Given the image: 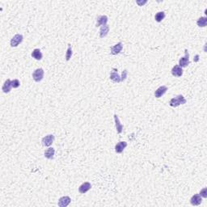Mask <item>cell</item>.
<instances>
[{"instance_id":"cell-18","label":"cell","mask_w":207,"mask_h":207,"mask_svg":"<svg viewBox=\"0 0 207 207\" xmlns=\"http://www.w3.org/2000/svg\"><path fill=\"white\" fill-rule=\"evenodd\" d=\"M31 55H32V57L33 58L37 60V61H40V60H41L43 58L42 53L40 52V50H39V49H35V50H33Z\"/></svg>"},{"instance_id":"cell-26","label":"cell","mask_w":207,"mask_h":207,"mask_svg":"<svg viewBox=\"0 0 207 207\" xmlns=\"http://www.w3.org/2000/svg\"><path fill=\"white\" fill-rule=\"evenodd\" d=\"M147 3V1H144V2H140V1H137V3H138V4L139 6H141V7H142V5H144V4H145V3Z\"/></svg>"},{"instance_id":"cell-14","label":"cell","mask_w":207,"mask_h":207,"mask_svg":"<svg viewBox=\"0 0 207 207\" xmlns=\"http://www.w3.org/2000/svg\"><path fill=\"white\" fill-rule=\"evenodd\" d=\"M91 189H92V184H91V183H89V182H84V183H82V184L80 186V188H79V192H80V194H86L87 192L89 191Z\"/></svg>"},{"instance_id":"cell-11","label":"cell","mask_w":207,"mask_h":207,"mask_svg":"<svg viewBox=\"0 0 207 207\" xmlns=\"http://www.w3.org/2000/svg\"><path fill=\"white\" fill-rule=\"evenodd\" d=\"M202 197L200 196L199 194H194V196H192L191 199H190V203H191L193 206H197L199 205L202 204Z\"/></svg>"},{"instance_id":"cell-10","label":"cell","mask_w":207,"mask_h":207,"mask_svg":"<svg viewBox=\"0 0 207 207\" xmlns=\"http://www.w3.org/2000/svg\"><path fill=\"white\" fill-rule=\"evenodd\" d=\"M167 86H160V87L157 88L156 90H155V92H154V96H155V98H160V97H162L165 93L167 92Z\"/></svg>"},{"instance_id":"cell-23","label":"cell","mask_w":207,"mask_h":207,"mask_svg":"<svg viewBox=\"0 0 207 207\" xmlns=\"http://www.w3.org/2000/svg\"><path fill=\"white\" fill-rule=\"evenodd\" d=\"M11 85L13 88H18L20 86V82L19 81V80L16 79V80H11Z\"/></svg>"},{"instance_id":"cell-27","label":"cell","mask_w":207,"mask_h":207,"mask_svg":"<svg viewBox=\"0 0 207 207\" xmlns=\"http://www.w3.org/2000/svg\"><path fill=\"white\" fill-rule=\"evenodd\" d=\"M198 58H199V55L198 54H196V57H195V59H194V62H197L198 61Z\"/></svg>"},{"instance_id":"cell-13","label":"cell","mask_w":207,"mask_h":207,"mask_svg":"<svg viewBox=\"0 0 207 207\" xmlns=\"http://www.w3.org/2000/svg\"><path fill=\"white\" fill-rule=\"evenodd\" d=\"M109 21V18L107 16H99L96 19V27L104 26L106 25L107 23Z\"/></svg>"},{"instance_id":"cell-19","label":"cell","mask_w":207,"mask_h":207,"mask_svg":"<svg viewBox=\"0 0 207 207\" xmlns=\"http://www.w3.org/2000/svg\"><path fill=\"white\" fill-rule=\"evenodd\" d=\"M109 29H110V28H109V26L108 24L104 25V26H101L100 29V38H104V37H106L107 35H108V33H109Z\"/></svg>"},{"instance_id":"cell-12","label":"cell","mask_w":207,"mask_h":207,"mask_svg":"<svg viewBox=\"0 0 207 207\" xmlns=\"http://www.w3.org/2000/svg\"><path fill=\"white\" fill-rule=\"evenodd\" d=\"M127 142H119L115 146V152L117 154H122L124 152V150L127 146Z\"/></svg>"},{"instance_id":"cell-15","label":"cell","mask_w":207,"mask_h":207,"mask_svg":"<svg viewBox=\"0 0 207 207\" xmlns=\"http://www.w3.org/2000/svg\"><path fill=\"white\" fill-rule=\"evenodd\" d=\"M12 85H11V80L10 79H8L6 80L4 83H3V87H2V91L4 93H9L11 92Z\"/></svg>"},{"instance_id":"cell-25","label":"cell","mask_w":207,"mask_h":207,"mask_svg":"<svg viewBox=\"0 0 207 207\" xmlns=\"http://www.w3.org/2000/svg\"><path fill=\"white\" fill-rule=\"evenodd\" d=\"M127 74H128V70H124L123 71H122V82H123V81H125V80H126V78H127Z\"/></svg>"},{"instance_id":"cell-3","label":"cell","mask_w":207,"mask_h":207,"mask_svg":"<svg viewBox=\"0 0 207 207\" xmlns=\"http://www.w3.org/2000/svg\"><path fill=\"white\" fill-rule=\"evenodd\" d=\"M44 74H45V71L42 68H38L36 69L32 73V79L35 82H39L43 80L44 78Z\"/></svg>"},{"instance_id":"cell-2","label":"cell","mask_w":207,"mask_h":207,"mask_svg":"<svg viewBox=\"0 0 207 207\" xmlns=\"http://www.w3.org/2000/svg\"><path fill=\"white\" fill-rule=\"evenodd\" d=\"M184 53H185L184 56L182 57V58H181L180 60H179V66H180L181 68L187 67L189 65V63H190V62H189V53L187 49L184 50Z\"/></svg>"},{"instance_id":"cell-21","label":"cell","mask_w":207,"mask_h":207,"mask_svg":"<svg viewBox=\"0 0 207 207\" xmlns=\"http://www.w3.org/2000/svg\"><path fill=\"white\" fill-rule=\"evenodd\" d=\"M165 12L164 11H159V12H157L156 14H155V16H154V20H155V21L158 22V23H159V22H161L164 20V19L165 18Z\"/></svg>"},{"instance_id":"cell-5","label":"cell","mask_w":207,"mask_h":207,"mask_svg":"<svg viewBox=\"0 0 207 207\" xmlns=\"http://www.w3.org/2000/svg\"><path fill=\"white\" fill-rule=\"evenodd\" d=\"M55 137L53 134H48L41 139V142L44 146H50L53 143Z\"/></svg>"},{"instance_id":"cell-24","label":"cell","mask_w":207,"mask_h":207,"mask_svg":"<svg viewBox=\"0 0 207 207\" xmlns=\"http://www.w3.org/2000/svg\"><path fill=\"white\" fill-rule=\"evenodd\" d=\"M199 194L202 198H207V188H203V189L200 191Z\"/></svg>"},{"instance_id":"cell-16","label":"cell","mask_w":207,"mask_h":207,"mask_svg":"<svg viewBox=\"0 0 207 207\" xmlns=\"http://www.w3.org/2000/svg\"><path fill=\"white\" fill-rule=\"evenodd\" d=\"M113 117H114L115 127H116L117 132L118 134H122V131H123V125L121 123L119 118H118V116H117V114H115L114 116H113Z\"/></svg>"},{"instance_id":"cell-6","label":"cell","mask_w":207,"mask_h":207,"mask_svg":"<svg viewBox=\"0 0 207 207\" xmlns=\"http://www.w3.org/2000/svg\"><path fill=\"white\" fill-rule=\"evenodd\" d=\"M117 71H118L117 69L112 68L111 73H110V76H109V78H110V80H111L112 82L119 83V82H122V79L120 77V75L118 74Z\"/></svg>"},{"instance_id":"cell-17","label":"cell","mask_w":207,"mask_h":207,"mask_svg":"<svg viewBox=\"0 0 207 207\" xmlns=\"http://www.w3.org/2000/svg\"><path fill=\"white\" fill-rule=\"evenodd\" d=\"M54 154H55V150L53 147H49L48 149H46L44 152V156L45 158L48 159H53L54 157Z\"/></svg>"},{"instance_id":"cell-9","label":"cell","mask_w":207,"mask_h":207,"mask_svg":"<svg viewBox=\"0 0 207 207\" xmlns=\"http://www.w3.org/2000/svg\"><path fill=\"white\" fill-rule=\"evenodd\" d=\"M171 72H172V74L173 76H175V77H181L183 75L184 70L183 68H181L179 65H175L172 67Z\"/></svg>"},{"instance_id":"cell-1","label":"cell","mask_w":207,"mask_h":207,"mask_svg":"<svg viewBox=\"0 0 207 207\" xmlns=\"http://www.w3.org/2000/svg\"><path fill=\"white\" fill-rule=\"evenodd\" d=\"M186 102H187V100L184 97V96L178 95V96L173 97L172 99H171L170 101H169V105L172 108H176L181 104H186Z\"/></svg>"},{"instance_id":"cell-7","label":"cell","mask_w":207,"mask_h":207,"mask_svg":"<svg viewBox=\"0 0 207 207\" xmlns=\"http://www.w3.org/2000/svg\"><path fill=\"white\" fill-rule=\"evenodd\" d=\"M122 49H123V44L122 42H118L110 48V51H111L110 53L112 55H117L122 52Z\"/></svg>"},{"instance_id":"cell-4","label":"cell","mask_w":207,"mask_h":207,"mask_svg":"<svg viewBox=\"0 0 207 207\" xmlns=\"http://www.w3.org/2000/svg\"><path fill=\"white\" fill-rule=\"evenodd\" d=\"M24 40V37L21 34H16L11 39L10 44L11 47H17L20 44H21Z\"/></svg>"},{"instance_id":"cell-8","label":"cell","mask_w":207,"mask_h":207,"mask_svg":"<svg viewBox=\"0 0 207 207\" xmlns=\"http://www.w3.org/2000/svg\"><path fill=\"white\" fill-rule=\"evenodd\" d=\"M71 202V199L70 197L68 196H62L61 198L58 200V206L59 207H67V206H69V204Z\"/></svg>"},{"instance_id":"cell-22","label":"cell","mask_w":207,"mask_h":207,"mask_svg":"<svg viewBox=\"0 0 207 207\" xmlns=\"http://www.w3.org/2000/svg\"><path fill=\"white\" fill-rule=\"evenodd\" d=\"M72 53H73V52H72L71 45H70V44H68V48H67V53H66V56H65V58H66V61H70V59L71 58V57H72Z\"/></svg>"},{"instance_id":"cell-20","label":"cell","mask_w":207,"mask_h":207,"mask_svg":"<svg viewBox=\"0 0 207 207\" xmlns=\"http://www.w3.org/2000/svg\"><path fill=\"white\" fill-rule=\"evenodd\" d=\"M196 24L197 26L200 28H205L207 25V18L206 16H202L200 17L197 20H196Z\"/></svg>"}]
</instances>
